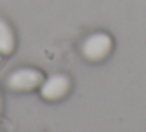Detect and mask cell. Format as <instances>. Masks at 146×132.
<instances>
[{"instance_id": "1", "label": "cell", "mask_w": 146, "mask_h": 132, "mask_svg": "<svg viewBox=\"0 0 146 132\" xmlns=\"http://www.w3.org/2000/svg\"><path fill=\"white\" fill-rule=\"evenodd\" d=\"M47 76L42 70L34 67H19L6 78V87L16 93H27L39 90Z\"/></svg>"}, {"instance_id": "2", "label": "cell", "mask_w": 146, "mask_h": 132, "mask_svg": "<svg viewBox=\"0 0 146 132\" xmlns=\"http://www.w3.org/2000/svg\"><path fill=\"white\" fill-rule=\"evenodd\" d=\"M113 50V39L110 34L104 31L92 33L82 40L81 54L86 61L90 62H101L104 61Z\"/></svg>"}, {"instance_id": "3", "label": "cell", "mask_w": 146, "mask_h": 132, "mask_svg": "<svg viewBox=\"0 0 146 132\" xmlns=\"http://www.w3.org/2000/svg\"><path fill=\"white\" fill-rule=\"evenodd\" d=\"M72 89V79L65 73H54L45 78L42 86L39 87V95L45 101H59Z\"/></svg>"}, {"instance_id": "4", "label": "cell", "mask_w": 146, "mask_h": 132, "mask_svg": "<svg viewBox=\"0 0 146 132\" xmlns=\"http://www.w3.org/2000/svg\"><path fill=\"white\" fill-rule=\"evenodd\" d=\"M16 50V34L13 27L0 17V56H9Z\"/></svg>"}, {"instance_id": "5", "label": "cell", "mask_w": 146, "mask_h": 132, "mask_svg": "<svg viewBox=\"0 0 146 132\" xmlns=\"http://www.w3.org/2000/svg\"><path fill=\"white\" fill-rule=\"evenodd\" d=\"M0 106H2V99H0Z\"/></svg>"}]
</instances>
